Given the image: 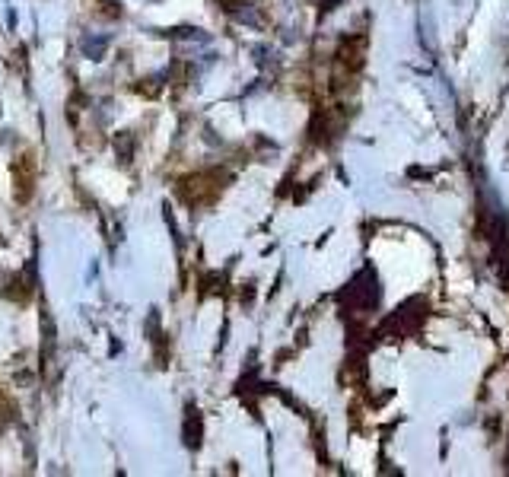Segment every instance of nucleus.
Masks as SVG:
<instances>
[{
	"instance_id": "f03ea898",
	"label": "nucleus",
	"mask_w": 509,
	"mask_h": 477,
	"mask_svg": "<svg viewBox=\"0 0 509 477\" xmlns=\"http://www.w3.org/2000/svg\"><path fill=\"white\" fill-rule=\"evenodd\" d=\"M105 45H108V38H83V51L86 54H93V58H102V51H105Z\"/></svg>"
},
{
	"instance_id": "7ed1b4c3",
	"label": "nucleus",
	"mask_w": 509,
	"mask_h": 477,
	"mask_svg": "<svg viewBox=\"0 0 509 477\" xmlns=\"http://www.w3.org/2000/svg\"><path fill=\"white\" fill-rule=\"evenodd\" d=\"M115 150H121V162H131V137H118L115 140Z\"/></svg>"
},
{
	"instance_id": "f257e3e1",
	"label": "nucleus",
	"mask_w": 509,
	"mask_h": 477,
	"mask_svg": "<svg viewBox=\"0 0 509 477\" xmlns=\"http://www.w3.org/2000/svg\"><path fill=\"white\" fill-rule=\"evenodd\" d=\"M185 446L198 449L201 446V414L194 404H188V417H185Z\"/></svg>"
}]
</instances>
